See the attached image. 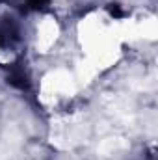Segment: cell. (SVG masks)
<instances>
[{"mask_svg": "<svg viewBox=\"0 0 158 160\" xmlns=\"http://www.w3.org/2000/svg\"><path fill=\"white\" fill-rule=\"evenodd\" d=\"M7 82H9L11 86H15L17 89H22V91L30 89L28 75H26L24 69H21V67H13V69L9 71V75H7Z\"/></svg>", "mask_w": 158, "mask_h": 160, "instance_id": "1", "label": "cell"}, {"mask_svg": "<svg viewBox=\"0 0 158 160\" xmlns=\"http://www.w3.org/2000/svg\"><path fill=\"white\" fill-rule=\"evenodd\" d=\"M26 6L34 11H43L48 8V0H26Z\"/></svg>", "mask_w": 158, "mask_h": 160, "instance_id": "2", "label": "cell"}, {"mask_svg": "<svg viewBox=\"0 0 158 160\" xmlns=\"http://www.w3.org/2000/svg\"><path fill=\"white\" fill-rule=\"evenodd\" d=\"M108 11H110V15H112V17H123V11H121V9H119V6H110V8H108Z\"/></svg>", "mask_w": 158, "mask_h": 160, "instance_id": "3", "label": "cell"}]
</instances>
